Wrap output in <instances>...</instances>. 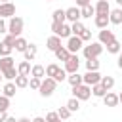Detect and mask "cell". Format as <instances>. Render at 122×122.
<instances>
[{"label":"cell","instance_id":"6da1fadb","mask_svg":"<svg viewBox=\"0 0 122 122\" xmlns=\"http://www.w3.org/2000/svg\"><path fill=\"white\" fill-rule=\"evenodd\" d=\"M101 51H103V46L99 42H90L88 46L82 48V53H84L86 59H97L101 55Z\"/></svg>","mask_w":122,"mask_h":122},{"label":"cell","instance_id":"7a4b0ae2","mask_svg":"<svg viewBox=\"0 0 122 122\" xmlns=\"http://www.w3.org/2000/svg\"><path fill=\"white\" fill-rule=\"evenodd\" d=\"M21 32H23V19L17 17V15L10 17V21H8V34L17 38V36H21Z\"/></svg>","mask_w":122,"mask_h":122},{"label":"cell","instance_id":"3957f363","mask_svg":"<svg viewBox=\"0 0 122 122\" xmlns=\"http://www.w3.org/2000/svg\"><path fill=\"white\" fill-rule=\"evenodd\" d=\"M55 88H57V82H55L53 78H48V76H46V78H42V84H40L38 92H40L42 97H50V95H53Z\"/></svg>","mask_w":122,"mask_h":122},{"label":"cell","instance_id":"277c9868","mask_svg":"<svg viewBox=\"0 0 122 122\" xmlns=\"http://www.w3.org/2000/svg\"><path fill=\"white\" fill-rule=\"evenodd\" d=\"M72 97H76L78 101H86L92 97V88L86 86V84H80V86H74L72 88Z\"/></svg>","mask_w":122,"mask_h":122},{"label":"cell","instance_id":"5b68a950","mask_svg":"<svg viewBox=\"0 0 122 122\" xmlns=\"http://www.w3.org/2000/svg\"><path fill=\"white\" fill-rule=\"evenodd\" d=\"M78 69H80V57L76 53H71V57L65 61V72L72 74V72H78Z\"/></svg>","mask_w":122,"mask_h":122},{"label":"cell","instance_id":"8992f818","mask_svg":"<svg viewBox=\"0 0 122 122\" xmlns=\"http://www.w3.org/2000/svg\"><path fill=\"white\" fill-rule=\"evenodd\" d=\"M101 82V74H99V71H86V74H82V84H86V86H95V84H99Z\"/></svg>","mask_w":122,"mask_h":122},{"label":"cell","instance_id":"52a82bcc","mask_svg":"<svg viewBox=\"0 0 122 122\" xmlns=\"http://www.w3.org/2000/svg\"><path fill=\"white\" fill-rule=\"evenodd\" d=\"M67 50H69V53H78L82 48H84V42L78 38V36H71L69 40H67V46H65Z\"/></svg>","mask_w":122,"mask_h":122},{"label":"cell","instance_id":"ba28073f","mask_svg":"<svg viewBox=\"0 0 122 122\" xmlns=\"http://www.w3.org/2000/svg\"><path fill=\"white\" fill-rule=\"evenodd\" d=\"M80 19H82V17H80V8L71 6V8L65 10V21H69V23H76V21H80Z\"/></svg>","mask_w":122,"mask_h":122},{"label":"cell","instance_id":"9c48e42d","mask_svg":"<svg viewBox=\"0 0 122 122\" xmlns=\"http://www.w3.org/2000/svg\"><path fill=\"white\" fill-rule=\"evenodd\" d=\"M15 15V4L13 2H6V4H0V17L2 19H10Z\"/></svg>","mask_w":122,"mask_h":122},{"label":"cell","instance_id":"30bf717a","mask_svg":"<svg viewBox=\"0 0 122 122\" xmlns=\"http://www.w3.org/2000/svg\"><path fill=\"white\" fill-rule=\"evenodd\" d=\"M112 40H116V36H114V32L112 30H109V29H101L99 30V44L101 46H107V44H111Z\"/></svg>","mask_w":122,"mask_h":122},{"label":"cell","instance_id":"8fae6325","mask_svg":"<svg viewBox=\"0 0 122 122\" xmlns=\"http://www.w3.org/2000/svg\"><path fill=\"white\" fill-rule=\"evenodd\" d=\"M93 10H95V15H109L111 6H109L107 0H97V4L93 6Z\"/></svg>","mask_w":122,"mask_h":122},{"label":"cell","instance_id":"7c38bea8","mask_svg":"<svg viewBox=\"0 0 122 122\" xmlns=\"http://www.w3.org/2000/svg\"><path fill=\"white\" fill-rule=\"evenodd\" d=\"M109 23L122 25V8H114V10L109 11Z\"/></svg>","mask_w":122,"mask_h":122},{"label":"cell","instance_id":"4fadbf2b","mask_svg":"<svg viewBox=\"0 0 122 122\" xmlns=\"http://www.w3.org/2000/svg\"><path fill=\"white\" fill-rule=\"evenodd\" d=\"M103 103H105V107H116L118 105V93H112V92H107L103 97Z\"/></svg>","mask_w":122,"mask_h":122},{"label":"cell","instance_id":"5bb4252c","mask_svg":"<svg viewBox=\"0 0 122 122\" xmlns=\"http://www.w3.org/2000/svg\"><path fill=\"white\" fill-rule=\"evenodd\" d=\"M46 48H48L50 51H55L57 48H61V38L55 36V34H51V36L46 40Z\"/></svg>","mask_w":122,"mask_h":122},{"label":"cell","instance_id":"9a60e30c","mask_svg":"<svg viewBox=\"0 0 122 122\" xmlns=\"http://www.w3.org/2000/svg\"><path fill=\"white\" fill-rule=\"evenodd\" d=\"M36 53H38V46H36V44H29V48H27L25 53H23V57H25V61H32V59L36 57Z\"/></svg>","mask_w":122,"mask_h":122},{"label":"cell","instance_id":"2e32d148","mask_svg":"<svg viewBox=\"0 0 122 122\" xmlns=\"http://www.w3.org/2000/svg\"><path fill=\"white\" fill-rule=\"evenodd\" d=\"M27 48H29V42H27L23 36H17V38H15V46H13V50L19 51V53H25Z\"/></svg>","mask_w":122,"mask_h":122},{"label":"cell","instance_id":"e0dca14e","mask_svg":"<svg viewBox=\"0 0 122 122\" xmlns=\"http://www.w3.org/2000/svg\"><path fill=\"white\" fill-rule=\"evenodd\" d=\"M93 23H95L97 29H107L109 27V15H95Z\"/></svg>","mask_w":122,"mask_h":122},{"label":"cell","instance_id":"ac0fdd59","mask_svg":"<svg viewBox=\"0 0 122 122\" xmlns=\"http://www.w3.org/2000/svg\"><path fill=\"white\" fill-rule=\"evenodd\" d=\"M30 76H34V78H46V67H42V65L30 67Z\"/></svg>","mask_w":122,"mask_h":122},{"label":"cell","instance_id":"d6986e66","mask_svg":"<svg viewBox=\"0 0 122 122\" xmlns=\"http://www.w3.org/2000/svg\"><path fill=\"white\" fill-rule=\"evenodd\" d=\"M15 92H17V88H15V84H13V82H8V84H4V88H2V95L10 97V99L15 95Z\"/></svg>","mask_w":122,"mask_h":122},{"label":"cell","instance_id":"ffe728a7","mask_svg":"<svg viewBox=\"0 0 122 122\" xmlns=\"http://www.w3.org/2000/svg\"><path fill=\"white\" fill-rule=\"evenodd\" d=\"M11 67H15V59H13L11 55H8V57H0V71L11 69Z\"/></svg>","mask_w":122,"mask_h":122},{"label":"cell","instance_id":"44dd1931","mask_svg":"<svg viewBox=\"0 0 122 122\" xmlns=\"http://www.w3.org/2000/svg\"><path fill=\"white\" fill-rule=\"evenodd\" d=\"M53 53H55V57H57L59 61H63V63H65V61H67L69 57H71V53H69V50H67L65 46H61V48H57V50H55Z\"/></svg>","mask_w":122,"mask_h":122},{"label":"cell","instance_id":"7402d4cb","mask_svg":"<svg viewBox=\"0 0 122 122\" xmlns=\"http://www.w3.org/2000/svg\"><path fill=\"white\" fill-rule=\"evenodd\" d=\"M92 15L95 17V10H93V6H92V4H90V6L80 8V17H84V19H92Z\"/></svg>","mask_w":122,"mask_h":122},{"label":"cell","instance_id":"603a6c76","mask_svg":"<svg viewBox=\"0 0 122 122\" xmlns=\"http://www.w3.org/2000/svg\"><path fill=\"white\" fill-rule=\"evenodd\" d=\"M17 74L29 76V74H30V63H29V61H21V63L17 65Z\"/></svg>","mask_w":122,"mask_h":122},{"label":"cell","instance_id":"cb8c5ba5","mask_svg":"<svg viewBox=\"0 0 122 122\" xmlns=\"http://www.w3.org/2000/svg\"><path fill=\"white\" fill-rule=\"evenodd\" d=\"M13 84H15V88H17V90H21V88H27V86H29V76L17 74V76H15V80H13Z\"/></svg>","mask_w":122,"mask_h":122},{"label":"cell","instance_id":"d4e9b609","mask_svg":"<svg viewBox=\"0 0 122 122\" xmlns=\"http://www.w3.org/2000/svg\"><path fill=\"white\" fill-rule=\"evenodd\" d=\"M67 82L74 88V86H80L82 84V74H78V72H72V74H69L67 76Z\"/></svg>","mask_w":122,"mask_h":122},{"label":"cell","instance_id":"484cf974","mask_svg":"<svg viewBox=\"0 0 122 122\" xmlns=\"http://www.w3.org/2000/svg\"><path fill=\"white\" fill-rule=\"evenodd\" d=\"M86 27H84V23L82 21H76V23H71V32H72V36H78L82 30H84Z\"/></svg>","mask_w":122,"mask_h":122},{"label":"cell","instance_id":"4316f807","mask_svg":"<svg viewBox=\"0 0 122 122\" xmlns=\"http://www.w3.org/2000/svg\"><path fill=\"white\" fill-rule=\"evenodd\" d=\"M57 36H59V38H71V36H72V32H71V25H69V23H63V25H61V30H59Z\"/></svg>","mask_w":122,"mask_h":122},{"label":"cell","instance_id":"83f0119b","mask_svg":"<svg viewBox=\"0 0 122 122\" xmlns=\"http://www.w3.org/2000/svg\"><path fill=\"white\" fill-rule=\"evenodd\" d=\"M59 69H61V67H59L57 63H51V65H48V67H46V76H48V78H53V76L59 72Z\"/></svg>","mask_w":122,"mask_h":122},{"label":"cell","instance_id":"f1b7e54d","mask_svg":"<svg viewBox=\"0 0 122 122\" xmlns=\"http://www.w3.org/2000/svg\"><path fill=\"white\" fill-rule=\"evenodd\" d=\"M0 72H2V76H4L6 80H10V82H11V80H15V76H17V69H15V67L6 69V71H0Z\"/></svg>","mask_w":122,"mask_h":122},{"label":"cell","instance_id":"f546056e","mask_svg":"<svg viewBox=\"0 0 122 122\" xmlns=\"http://www.w3.org/2000/svg\"><path fill=\"white\" fill-rule=\"evenodd\" d=\"M65 107H67V109H69L71 112H76V111L80 109V101H78L76 97H71V99L67 101V105H65Z\"/></svg>","mask_w":122,"mask_h":122},{"label":"cell","instance_id":"4dcf8cb0","mask_svg":"<svg viewBox=\"0 0 122 122\" xmlns=\"http://www.w3.org/2000/svg\"><path fill=\"white\" fill-rule=\"evenodd\" d=\"M51 17H53V21L55 23H65V10H53V13H51Z\"/></svg>","mask_w":122,"mask_h":122},{"label":"cell","instance_id":"1f68e13d","mask_svg":"<svg viewBox=\"0 0 122 122\" xmlns=\"http://www.w3.org/2000/svg\"><path fill=\"white\" fill-rule=\"evenodd\" d=\"M99 84L109 92V90L114 86V78H112V76H101V82H99Z\"/></svg>","mask_w":122,"mask_h":122},{"label":"cell","instance_id":"d6a6232c","mask_svg":"<svg viewBox=\"0 0 122 122\" xmlns=\"http://www.w3.org/2000/svg\"><path fill=\"white\" fill-rule=\"evenodd\" d=\"M107 93V90L101 86V84H95V86H92V95H95V97H103Z\"/></svg>","mask_w":122,"mask_h":122},{"label":"cell","instance_id":"836d02e7","mask_svg":"<svg viewBox=\"0 0 122 122\" xmlns=\"http://www.w3.org/2000/svg\"><path fill=\"white\" fill-rule=\"evenodd\" d=\"M11 51H13L11 46H8L6 42H0V57H8V55H11Z\"/></svg>","mask_w":122,"mask_h":122},{"label":"cell","instance_id":"e575fe53","mask_svg":"<svg viewBox=\"0 0 122 122\" xmlns=\"http://www.w3.org/2000/svg\"><path fill=\"white\" fill-rule=\"evenodd\" d=\"M107 51L109 53H120V42L118 40H112L111 44H107Z\"/></svg>","mask_w":122,"mask_h":122},{"label":"cell","instance_id":"d590c367","mask_svg":"<svg viewBox=\"0 0 122 122\" xmlns=\"http://www.w3.org/2000/svg\"><path fill=\"white\" fill-rule=\"evenodd\" d=\"M8 109H10V97L0 95V112H8Z\"/></svg>","mask_w":122,"mask_h":122},{"label":"cell","instance_id":"8d00e7d4","mask_svg":"<svg viewBox=\"0 0 122 122\" xmlns=\"http://www.w3.org/2000/svg\"><path fill=\"white\" fill-rule=\"evenodd\" d=\"M86 69L88 71H99V61L97 59H86Z\"/></svg>","mask_w":122,"mask_h":122},{"label":"cell","instance_id":"74e56055","mask_svg":"<svg viewBox=\"0 0 122 122\" xmlns=\"http://www.w3.org/2000/svg\"><path fill=\"white\" fill-rule=\"evenodd\" d=\"M55 112H57V116H59L61 120H67V118L71 116V111H69L67 107H59V109H57Z\"/></svg>","mask_w":122,"mask_h":122},{"label":"cell","instance_id":"f35d334b","mask_svg":"<svg viewBox=\"0 0 122 122\" xmlns=\"http://www.w3.org/2000/svg\"><path fill=\"white\" fill-rule=\"evenodd\" d=\"M78 38H80L82 42H90V40H92V30H90V29H84V30L78 34Z\"/></svg>","mask_w":122,"mask_h":122},{"label":"cell","instance_id":"ab89813d","mask_svg":"<svg viewBox=\"0 0 122 122\" xmlns=\"http://www.w3.org/2000/svg\"><path fill=\"white\" fill-rule=\"evenodd\" d=\"M67 76H69V74L65 72V69H59V72L53 76V80H55V82H63V80H67Z\"/></svg>","mask_w":122,"mask_h":122},{"label":"cell","instance_id":"60d3db41","mask_svg":"<svg viewBox=\"0 0 122 122\" xmlns=\"http://www.w3.org/2000/svg\"><path fill=\"white\" fill-rule=\"evenodd\" d=\"M40 84H42V78H34V76H30L29 86H30L32 90H38V88H40Z\"/></svg>","mask_w":122,"mask_h":122},{"label":"cell","instance_id":"b9f144b4","mask_svg":"<svg viewBox=\"0 0 122 122\" xmlns=\"http://www.w3.org/2000/svg\"><path fill=\"white\" fill-rule=\"evenodd\" d=\"M4 42H6L8 46H11V48H13V46H15V36H11V34H8V32H6V38H4Z\"/></svg>","mask_w":122,"mask_h":122},{"label":"cell","instance_id":"7bdbcfd3","mask_svg":"<svg viewBox=\"0 0 122 122\" xmlns=\"http://www.w3.org/2000/svg\"><path fill=\"white\" fill-rule=\"evenodd\" d=\"M61 25H63V23H55V21L51 23V32H53L55 36L59 34V30H61Z\"/></svg>","mask_w":122,"mask_h":122},{"label":"cell","instance_id":"ee69618b","mask_svg":"<svg viewBox=\"0 0 122 122\" xmlns=\"http://www.w3.org/2000/svg\"><path fill=\"white\" fill-rule=\"evenodd\" d=\"M57 118H59V116H57V112H53V111L46 114V122H53V120H57Z\"/></svg>","mask_w":122,"mask_h":122},{"label":"cell","instance_id":"f6af8a7d","mask_svg":"<svg viewBox=\"0 0 122 122\" xmlns=\"http://www.w3.org/2000/svg\"><path fill=\"white\" fill-rule=\"evenodd\" d=\"M4 32H8V25H6V21L0 17V34H4Z\"/></svg>","mask_w":122,"mask_h":122},{"label":"cell","instance_id":"bcb514c9","mask_svg":"<svg viewBox=\"0 0 122 122\" xmlns=\"http://www.w3.org/2000/svg\"><path fill=\"white\" fill-rule=\"evenodd\" d=\"M84 6H90V0H76V8H84Z\"/></svg>","mask_w":122,"mask_h":122},{"label":"cell","instance_id":"7dc6e473","mask_svg":"<svg viewBox=\"0 0 122 122\" xmlns=\"http://www.w3.org/2000/svg\"><path fill=\"white\" fill-rule=\"evenodd\" d=\"M32 122H46V118H42V116H34Z\"/></svg>","mask_w":122,"mask_h":122},{"label":"cell","instance_id":"c3c4849f","mask_svg":"<svg viewBox=\"0 0 122 122\" xmlns=\"http://www.w3.org/2000/svg\"><path fill=\"white\" fill-rule=\"evenodd\" d=\"M17 122H32V120L27 118V116H21V118H17Z\"/></svg>","mask_w":122,"mask_h":122},{"label":"cell","instance_id":"681fc988","mask_svg":"<svg viewBox=\"0 0 122 122\" xmlns=\"http://www.w3.org/2000/svg\"><path fill=\"white\" fill-rule=\"evenodd\" d=\"M8 118V112H0V122H4Z\"/></svg>","mask_w":122,"mask_h":122},{"label":"cell","instance_id":"f907efd6","mask_svg":"<svg viewBox=\"0 0 122 122\" xmlns=\"http://www.w3.org/2000/svg\"><path fill=\"white\" fill-rule=\"evenodd\" d=\"M4 122H17V118H15V116H8Z\"/></svg>","mask_w":122,"mask_h":122},{"label":"cell","instance_id":"816d5d0a","mask_svg":"<svg viewBox=\"0 0 122 122\" xmlns=\"http://www.w3.org/2000/svg\"><path fill=\"white\" fill-rule=\"evenodd\" d=\"M118 69H122V51L118 53Z\"/></svg>","mask_w":122,"mask_h":122},{"label":"cell","instance_id":"f5cc1de1","mask_svg":"<svg viewBox=\"0 0 122 122\" xmlns=\"http://www.w3.org/2000/svg\"><path fill=\"white\" fill-rule=\"evenodd\" d=\"M118 103H122V92L118 93Z\"/></svg>","mask_w":122,"mask_h":122},{"label":"cell","instance_id":"db71d44e","mask_svg":"<svg viewBox=\"0 0 122 122\" xmlns=\"http://www.w3.org/2000/svg\"><path fill=\"white\" fill-rule=\"evenodd\" d=\"M114 2H116V4H118V6H122V0H114Z\"/></svg>","mask_w":122,"mask_h":122},{"label":"cell","instance_id":"11a10c76","mask_svg":"<svg viewBox=\"0 0 122 122\" xmlns=\"http://www.w3.org/2000/svg\"><path fill=\"white\" fill-rule=\"evenodd\" d=\"M6 2H10V0H0V4H6Z\"/></svg>","mask_w":122,"mask_h":122},{"label":"cell","instance_id":"9f6ffc18","mask_svg":"<svg viewBox=\"0 0 122 122\" xmlns=\"http://www.w3.org/2000/svg\"><path fill=\"white\" fill-rule=\"evenodd\" d=\"M53 122H63V120H61V118H57V120H53Z\"/></svg>","mask_w":122,"mask_h":122},{"label":"cell","instance_id":"6f0895ef","mask_svg":"<svg viewBox=\"0 0 122 122\" xmlns=\"http://www.w3.org/2000/svg\"><path fill=\"white\" fill-rule=\"evenodd\" d=\"M2 78H4V76H2V72H0V80H2Z\"/></svg>","mask_w":122,"mask_h":122},{"label":"cell","instance_id":"680465c9","mask_svg":"<svg viewBox=\"0 0 122 122\" xmlns=\"http://www.w3.org/2000/svg\"><path fill=\"white\" fill-rule=\"evenodd\" d=\"M120 51H122V42H120Z\"/></svg>","mask_w":122,"mask_h":122},{"label":"cell","instance_id":"91938a15","mask_svg":"<svg viewBox=\"0 0 122 122\" xmlns=\"http://www.w3.org/2000/svg\"><path fill=\"white\" fill-rule=\"evenodd\" d=\"M46 2H51V0H46Z\"/></svg>","mask_w":122,"mask_h":122},{"label":"cell","instance_id":"94428289","mask_svg":"<svg viewBox=\"0 0 122 122\" xmlns=\"http://www.w3.org/2000/svg\"><path fill=\"white\" fill-rule=\"evenodd\" d=\"M107 2H109V0H107Z\"/></svg>","mask_w":122,"mask_h":122}]
</instances>
